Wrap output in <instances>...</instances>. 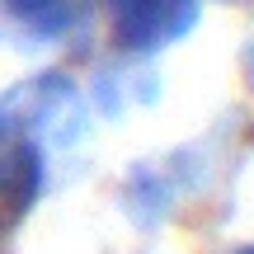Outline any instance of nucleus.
I'll return each instance as SVG.
<instances>
[{"label": "nucleus", "instance_id": "nucleus-1", "mask_svg": "<svg viewBox=\"0 0 254 254\" xmlns=\"http://www.w3.org/2000/svg\"><path fill=\"white\" fill-rule=\"evenodd\" d=\"M80 132V94L71 75L38 71L0 94V202L24 217L47 184L52 151Z\"/></svg>", "mask_w": 254, "mask_h": 254}, {"label": "nucleus", "instance_id": "nucleus-2", "mask_svg": "<svg viewBox=\"0 0 254 254\" xmlns=\"http://www.w3.org/2000/svg\"><path fill=\"white\" fill-rule=\"evenodd\" d=\"M198 0H104L113 47L127 57H155L198 28Z\"/></svg>", "mask_w": 254, "mask_h": 254}, {"label": "nucleus", "instance_id": "nucleus-3", "mask_svg": "<svg viewBox=\"0 0 254 254\" xmlns=\"http://www.w3.org/2000/svg\"><path fill=\"white\" fill-rule=\"evenodd\" d=\"M80 28V0H0V33L19 47H47Z\"/></svg>", "mask_w": 254, "mask_h": 254}, {"label": "nucleus", "instance_id": "nucleus-4", "mask_svg": "<svg viewBox=\"0 0 254 254\" xmlns=\"http://www.w3.org/2000/svg\"><path fill=\"white\" fill-rule=\"evenodd\" d=\"M231 254H254V245H240V250H231Z\"/></svg>", "mask_w": 254, "mask_h": 254}]
</instances>
